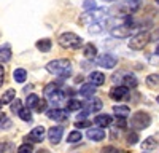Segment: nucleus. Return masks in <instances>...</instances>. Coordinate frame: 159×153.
Listing matches in <instances>:
<instances>
[{
	"instance_id": "obj_1",
	"label": "nucleus",
	"mask_w": 159,
	"mask_h": 153,
	"mask_svg": "<svg viewBox=\"0 0 159 153\" xmlns=\"http://www.w3.org/2000/svg\"><path fill=\"white\" fill-rule=\"evenodd\" d=\"M46 70L57 76H69L72 73V62L69 59H54L46 64Z\"/></svg>"
},
{
	"instance_id": "obj_2",
	"label": "nucleus",
	"mask_w": 159,
	"mask_h": 153,
	"mask_svg": "<svg viewBox=\"0 0 159 153\" xmlns=\"http://www.w3.org/2000/svg\"><path fill=\"white\" fill-rule=\"evenodd\" d=\"M134 30H135V24H134V21H132L130 16H127V18H124V22L123 24L111 27L110 29V34L115 38H126V37L132 35V32H134Z\"/></svg>"
},
{
	"instance_id": "obj_3",
	"label": "nucleus",
	"mask_w": 159,
	"mask_h": 153,
	"mask_svg": "<svg viewBox=\"0 0 159 153\" xmlns=\"http://www.w3.org/2000/svg\"><path fill=\"white\" fill-rule=\"evenodd\" d=\"M57 43L65 49H78L83 45V38L76 34H73V32H64V34L59 35Z\"/></svg>"
},
{
	"instance_id": "obj_4",
	"label": "nucleus",
	"mask_w": 159,
	"mask_h": 153,
	"mask_svg": "<svg viewBox=\"0 0 159 153\" xmlns=\"http://www.w3.org/2000/svg\"><path fill=\"white\" fill-rule=\"evenodd\" d=\"M130 128L132 129H147L151 124V117L147 112H135L130 117Z\"/></svg>"
},
{
	"instance_id": "obj_5",
	"label": "nucleus",
	"mask_w": 159,
	"mask_h": 153,
	"mask_svg": "<svg viewBox=\"0 0 159 153\" xmlns=\"http://www.w3.org/2000/svg\"><path fill=\"white\" fill-rule=\"evenodd\" d=\"M107 15V10L105 8H97V10H92V11H86L84 15H81L80 16V19H78V22L80 24H94V22H100V19Z\"/></svg>"
},
{
	"instance_id": "obj_6",
	"label": "nucleus",
	"mask_w": 159,
	"mask_h": 153,
	"mask_svg": "<svg viewBox=\"0 0 159 153\" xmlns=\"http://www.w3.org/2000/svg\"><path fill=\"white\" fill-rule=\"evenodd\" d=\"M151 42V37L148 32H137L134 37L129 40V48L134 49V51H140L147 46Z\"/></svg>"
},
{
	"instance_id": "obj_7",
	"label": "nucleus",
	"mask_w": 159,
	"mask_h": 153,
	"mask_svg": "<svg viewBox=\"0 0 159 153\" xmlns=\"http://www.w3.org/2000/svg\"><path fill=\"white\" fill-rule=\"evenodd\" d=\"M113 81L116 83H121V86L127 88V89H134L139 86V80L134 73H123V75H115L113 76Z\"/></svg>"
},
{
	"instance_id": "obj_8",
	"label": "nucleus",
	"mask_w": 159,
	"mask_h": 153,
	"mask_svg": "<svg viewBox=\"0 0 159 153\" xmlns=\"http://www.w3.org/2000/svg\"><path fill=\"white\" fill-rule=\"evenodd\" d=\"M46 117L49 120H54V121H59V123H65L69 120V112L65 109H61V107H54L51 110H46Z\"/></svg>"
},
{
	"instance_id": "obj_9",
	"label": "nucleus",
	"mask_w": 159,
	"mask_h": 153,
	"mask_svg": "<svg viewBox=\"0 0 159 153\" xmlns=\"http://www.w3.org/2000/svg\"><path fill=\"white\" fill-rule=\"evenodd\" d=\"M45 128L43 126H37L34 128V129L29 132V136L25 137V140H27V144L29 142H34V144H40V142H43V139H45Z\"/></svg>"
},
{
	"instance_id": "obj_10",
	"label": "nucleus",
	"mask_w": 159,
	"mask_h": 153,
	"mask_svg": "<svg viewBox=\"0 0 159 153\" xmlns=\"http://www.w3.org/2000/svg\"><path fill=\"white\" fill-rule=\"evenodd\" d=\"M64 136V128L62 126H51L48 129V139L52 145H57Z\"/></svg>"
},
{
	"instance_id": "obj_11",
	"label": "nucleus",
	"mask_w": 159,
	"mask_h": 153,
	"mask_svg": "<svg viewBox=\"0 0 159 153\" xmlns=\"http://www.w3.org/2000/svg\"><path fill=\"white\" fill-rule=\"evenodd\" d=\"M97 64L103 69H113V67H116L118 59L113 54H102V56L97 58Z\"/></svg>"
},
{
	"instance_id": "obj_12",
	"label": "nucleus",
	"mask_w": 159,
	"mask_h": 153,
	"mask_svg": "<svg viewBox=\"0 0 159 153\" xmlns=\"http://www.w3.org/2000/svg\"><path fill=\"white\" fill-rule=\"evenodd\" d=\"M127 93H129V89L127 88H124V86H121V85H118V86H113L111 89H110V97L113 99V100H123L126 96H127Z\"/></svg>"
},
{
	"instance_id": "obj_13",
	"label": "nucleus",
	"mask_w": 159,
	"mask_h": 153,
	"mask_svg": "<svg viewBox=\"0 0 159 153\" xmlns=\"http://www.w3.org/2000/svg\"><path fill=\"white\" fill-rule=\"evenodd\" d=\"M88 137L92 142H100V140L107 137V134H105L102 128H88Z\"/></svg>"
},
{
	"instance_id": "obj_14",
	"label": "nucleus",
	"mask_w": 159,
	"mask_h": 153,
	"mask_svg": "<svg viewBox=\"0 0 159 153\" xmlns=\"http://www.w3.org/2000/svg\"><path fill=\"white\" fill-rule=\"evenodd\" d=\"M86 107V110L84 112H88V113H94V112H100L102 110V107H103V102L99 99V97H92V99H89V102L84 105Z\"/></svg>"
},
{
	"instance_id": "obj_15",
	"label": "nucleus",
	"mask_w": 159,
	"mask_h": 153,
	"mask_svg": "<svg viewBox=\"0 0 159 153\" xmlns=\"http://www.w3.org/2000/svg\"><path fill=\"white\" fill-rule=\"evenodd\" d=\"M65 99H67V94H65V91H62V89H57L56 93H52L49 96V100L54 107H59L61 104H64Z\"/></svg>"
},
{
	"instance_id": "obj_16",
	"label": "nucleus",
	"mask_w": 159,
	"mask_h": 153,
	"mask_svg": "<svg viewBox=\"0 0 159 153\" xmlns=\"http://www.w3.org/2000/svg\"><path fill=\"white\" fill-rule=\"evenodd\" d=\"M89 81H91V85L92 86H102L103 83H105V73H102V72H97V70H94V72H91L89 73Z\"/></svg>"
},
{
	"instance_id": "obj_17",
	"label": "nucleus",
	"mask_w": 159,
	"mask_h": 153,
	"mask_svg": "<svg viewBox=\"0 0 159 153\" xmlns=\"http://www.w3.org/2000/svg\"><path fill=\"white\" fill-rule=\"evenodd\" d=\"M94 123L99 128H108V126H111L113 118L110 117V115H107V113H102V115H97V117L94 118Z\"/></svg>"
},
{
	"instance_id": "obj_18",
	"label": "nucleus",
	"mask_w": 159,
	"mask_h": 153,
	"mask_svg": "<svg viewBox=\"0 0 159 153\" xmlns=\"http://www.w3.org/2000/svg\"><path fill=\"white\" fill-rule=\"evenodd\" d=\"M94 93H96V86H92L91 83H84V85H81V88H80V96L81 97L89 99V97L94 96Z\"/></svg>"
},
{
	"instance_id": "obj_19",
	"label": "nucleus",
	"mask_w": 159,
	"mask_h": 153,
	"mask_svg": "<svg viewBox=\"0 0 159 153\" xmlns=\"http://www.w3.org/2000/svg\"><path fill=\"white\" fill-rule=\"evenodd\" d=\"M83 56L86 59H94L97 56V46L92 45V43H86L83 48Z\"/></svg>"
},
{
	"instance_id": "obj_20",
	"label": "nucleus",
	"mask_w": 159,
	"mask_h": 153,
	"mask_svg": "<svg viewBox=\"0 0 159 153\" xmlns=\"http://www.w3.org/2000/svg\"><path fill=\"white\" fill-rule=\"evenodd\" d=\"M11 48H10V45L8 43H5V45H0V62H8V61H11Z\"/></svg>"
},
{
	"instance_id": "obj_21",
	"label": "nucleus",
	"mask_w": 159,
	"mask_h": 153,
	"mask_svg": "<svg viewBox=\"0 0 159 153\" xmlns=\"http://www.w3.org/2000/svg\"><path fill=\"white\" fill-rule=\"evenodd\" d=\"M65 107H67L65 110H69V112H78V110H81L84 107V104L80 99H69Z\"/></svg>"
},
{
	"instance_id": "obj_22",
	"label": "nucleus",
	"mask_w": 159,
	"mask_h": 153,
	"mask_svg": "<svg viewBox=\"0 0 159 153\" xmlns=\"http://www.w3.org/2000/svg\"><path fill=\"white\" fill-rule=\"evenodd\" d=\"M35 46L38 48V51H42V53H48V51L51 49V46H52V42L49 40V38H42V40L37 42Z\"/></svg>"
},
{
	"instance_id": "obj_23",
	"label": "nucleus",
	"mask_w": 159,
	"mask_h": 153,
	"mask_svg": "<svg viewBox=\"0 0 159 153\" xmlns=\"http://www.w3.org/2000/svg\"><path fill=\"white\" fill-rule=\"evenodd\" d=\"M113 112H115L116 117H121V118H127L130 115V109L127 105H115Z\"/></svg>"
},
{
	"instance_id": "obj_24",
	"label": "nucleus",
	"mask_w": 159,
	"mask_h": 153,
	"mask_svg": "<svg viewBox=\"0 0 159 153\" xmlns=\"http://www.w3.org/2000/svg\"><path fill=\"white\" fill-rule=\"evenodd\" d=\"M13 78H15L16 83H24L25 80H27V72H25V69H15Z\"/></svg>"
},
{
	"instance_id": "obj_25",
	"label": "nucleus",
	"mask_w": 159,
	"mask_h": 153,
	"mask_svg": "<svg viewBox=\"0 0 159 153\" xmlns=\"http://www.w3.org/2000/svg\"><path fill=\"white\" fill-rule=\"evenodd\" d=\"M156 147H157V140H156L154 137H151V136L147 137V139L142 142V150H148V151H150V150H154Z\"/></svg>"
},
{
	"instance_id": "obj_26",
	"label": "nucleus",
	"mask_w": 159,
	"mask_h": 153,
	"mask_svg": "<svg viewBox=\"0 0 159 153\" xmlns=\"http://www.w3.org/2000/svg\"><path fill=\"white\" fill-rule=\"evenodd\" d=\"M15 99H16V91H15V89H7V91L3 93V96L0 97L2 104H11Z\"/></svg>"
},
{
	"instance_id": "obj_27",
	"label": "nucleus",
	"mask_w": 159,
	"mask_h": 153,
	"mask_svg": "<svg viewBox=\"0 0 159 153\" xmlns=\"http://www.w3.org/2000/svg\"><path fill=\"white\" fill-rule=\"evenodd\" d=\"M15 151H16V147L13 142H8V140L0 142V153H15Z\"/></svg>"
},
{
	"instance_id": "obj_28",
	"label": "nucleus",
	"mask_w": 159,
	"mask_h": 153,
	"mask_svg": "<svg viewBox=\"0 0 159 153\" xmlns=\"http://www.w3.org/2000/svg\"><path fill=\"white\" fill-rule=\"evenodd\" d=\"M81 139H83V134L80 132L78 129H75V131L69 132V136H67V142H69V144H76V142H80Z\"/></svg>"
},
{
	"instance_id": "obj_29",
	"label": "nucleus",
	"mask_w": 159,
	"mask_h": 153,
	"mask_svg": "<svg viewBox=\"0 0 159 153\" xmlns=\"http://www.w3.org/2000/svg\"><path fill=\"white\" fill-rule=\"evenodd\" d=\"M18 117L22 120V121H25V123H30L32 121V112L29 110V109H21L19 110V113H18Z\"/></svg>"
},
{
	"instance_id": "obj_30",
	"label": "nucleus",
	"mask_w": 159,
	"mask_h": 153,
	"mask_svg": "<svg viewBox=\"0 0 159 153\" xmlns=\"http://www.w3.org/2000/svg\"><path fill=\"white\" fill-rule=\"evenodd\" d=\"M11 124H13V121L7 117L5 113H0V129H10L11 128Z\"/></svg>"
},
{
	"instance_id": "obj_31",
	"label": "nucleus",
	"mask_w": 159,
	"mask_h": 153,
	"mask_svg": "<svg viewBox=\"0 0 159 153\" xmlns=\"http://www.w3.org/2000/svg\"><path fill=\"white\" fill-rule=\"evenodd\" d=\"M38 99H40V97H38L37 94H29V96H27V99H25V105H27L29 110H34V109H35Z\"/></svg>"
},
{
	"instance_id": "obj_32",
	"label": "nucleus",
	"mask_w": 159,
	"mask_h": 153,
	"mask_svg": "<svg viewBox=\"0 0 159 153\" xmlns=\"http://www.w3.org/2000/svg\"><path fill=\"white\" fill-rule=\"evenodd\" d=\"M46 109H48V100L46 99H38V102H37V105H35V112H38V113H43V112H46Z\"/></svg>"
},
{
	"instance_id": "obj_33",
	"label": "nucleus",
	"mask_w": 159,
	"mask_h": 153,
	"mask_svg": "<svg viewBox=\"0 0 159 153\" xmlns=\"http://www.w3.org/2000/svg\"><path fill=\"white\" fill-rule=\"evenodd\" d=\"M57 89H61V88H59V83H49V85L45 88V96L49 97L52 93H56Z\"/></svg>"
},
{
	"instance_id": "obj_34",
	"label": "nucleus",
	"mask_w": 159,
	"mask_h": 153,
	"mask_svg": "<svg viewBox=\"0 0 159 153\" xmlns=\"http://www.w3.org/2000/svg\"><path fill=\"white\" fill-rule=\"evenodd\" d=\"M147 85H148V86H151V88L157 86V85H159V75H156V73L148 75V76H147Z\"/></svg>"
},
{
	"instance_id": "obj_35",
	"label": "nucleus",
	"mask_w": 159,
	"mask_h": 153,
	"mask_svg": "<svg viewBox=\"0 0 159 153\" xmlns=\"http://www.w3.org/2000/svg\"><path fill=\"white\" fill-rule=\"evenodd\" d=\"M83 10H84V11L97 10V3L94 2V0H84V2H83Z\"/></svg>"
},
{
	"instance_id": "obj_36",
	"label": "nucleus",
	"mask_w": 159,
	"mask_h": 153,
	"mask_svg": "<svg viewBox=\"0 0 159 153\" xmlns=\"http://www.w3.org/2000/svg\"><path fill=\"white\" fill-rule=\"evenodd\" d=\"M18 153H34V148H32V145L30 144H27V142H24L22 145H19L18 147V150H16Z\"/></svg>"
},
{
	"instance_id": "obj_37",
	"label": "nucleus",
	"mask_w": 159,
	"mask_h": 153,
	"mask_svg": "<svg viewBox=\"0 0 159 153\" xmlns=\"http://www.w3.org/2000/svg\"><path fill=\"white\" fill-rule=\"evenodd\" d=\"M102 30H103L102 22H94V24L89 26V32H91V34H100Z\"/></svg>"
},
{
	"instance_id": "obj_38",
	"label": "nucleus",
	"mask_w": 159,
	"mask_h": 153,
	"mask_svg": "<svg viewBox=\"0 0 159 153\" xmlns=\"http://www.w3.org/2000/svg\"><path fill=\"white\" fill-rule=\"evenodd\" d=\"M22 109V102H21V99H15V100H13L11 102V112L13 113H19V110Z\"/></svg>"
},
{
	"instance_id": "obj_39",
	"label": "nucleus",
	"mask_w": 159,
	"mask_h": 153,
	"mask_svg": "<svg viewBox=\"0 0 159 153\" xmlns=\"http://www.w3.org/2000/svg\"><path fill=\"white\" fill-rule=\"evenodd\" d=\"M126 142H127L129 145H135V144L139 142V134H137V132H129Z\"/></svg>"
},
{
	"instance_id": "obj_40",
	"label": "nucleus",
	"mask_w": 159,
	"mask_h": 153,
	"mask_svg": "<svg viewBox=\"0 0 159 153\" xmlns=\"http://www.w3.org/2000/svg\"><path fill=\"white\" fill-rule=\"evenodd\" d=\"M89 124H91V121H88V120H76L75 128L76 129H83V128H89Z\"/></svg>"
},
{
	"instance_id": "obj_41",
	"label": "nucleus",
	"mask_w": 159,
	"mask_h": 153,
	"mask_svg": "<svg viewBox=\"0 0 159 153\" xmlns=\"http://www.w3.org/2000/svg\"><path fill=\"white\" fill-rule=\"evenodd\" d=\"M100 153H119V150L115 148V147H111V145H108V147H103L100 150Z\"/></svg>"
},
{
	"instance_id": "obj_42",
	"label": "nucleus",
	"mask_w": 159,
	"mask_h": 153,
	"mask_svg": "<svg viewBox=\"0 0 159 153\" xmlns=\"http://www.w3.org/2000/svg\"><path fill=\"white\" fill-rule=\"evenodd\" d=\"M116 126L118 128H126L127 126V121H126V118H121V117H116Z\"/></svg>"
},
{
	"instance_id": "obj_43",
	"label": "nucleus",
	"mask_w": 159,
	"mask_h": 153,
	"mask_svg": "<svg viewBox=\"0 0 159 153\" xmlns=\"http://www.w3.org/2000/svg\"><path fill=\"white\" fill-rule=\"evenodd\" d=\"M3 81H5V69H3L2 64H0V86L3 85Z\"/></svg>"
},
{
	"instance_id": "obj_44",
	"label": "nucleus",
	"mask_w": 159,
	"mask_h": 153,
	"mask_svg": "<svg viewBox=\"0 0 159 153\" xmlns=\"http://www.w3.org/2000/svg\"><path fill=\"white\" fill-rule=\"evenodd\" d=\"M150 37H151V40H153V42L159 40V27H156V30H154L153 34H150Z\"/></svg>"
},
{
	"instance_id": "obj_45",
	"label": "nucleus",
	"mask_w": 159,
	"mask_h": 153,
	"mask_svg": "<svg viewBox=\"0 0 159 153\" xmlns=\"http://www.w3.org/2000/svg\"><path fill=\"white\" fill-rule=\"evenodd\" d=\"M38 153H51V151H48V150H38Z\"/></svg>"
},
{
	"instance_id": "obj_46",
	"label": "nucleus",
	"mask_w": 159,
	"mask_h": 153,
	"mask_svg": "<svg viewBox=\"0 0 159 153\" xmlns=\"http://www.w3.org/2000/svg\"><path fill=\"white\" fill-rule=\"evenodd\" d=\"M156 54L159 56V46H156Z\"/></svg>"
},
{
	"instance_id": "obj_47",
	"label": "nucleus",
	"mask_w": 159,
	"mask_h": 153,
	"mask_svg": "<svg viewBox=\"0 0 159 153\" xmlns=\"http://www.w3.org/2000/svg\"><path fill=\"white\" fill-rule=\"evenodd\" d=\"M103 2H118V0H103Z\"/></svg>"
},
{
	"instance_id": "obj_48",
	"label": "nucleus",
	"mask_w": 159,
	"mask_h": 153,
	"mask_svg": "<svg viewBox=\"0 0 159 153\" xmlns=\"http://www.w3.org/2000/svg\"><path fill=\"white\" fill-rule=\"evenodd\" d=\"M3 107V104H2V100H0V109H2Z\"/></svg>"
},
{
	"instance_id": "obj_49",
	"label": "nucleus",
	"mask_w": 159,
	"mask_h": 153,
	"mask_svg": "<svg viewBox=\"0 0 159 153\" xmlns=\"http://www.w3.org/2000/svg\"><path fill=\"white\" fill-rule=\"evenodd\" d=\"M156 3H157V5H159V0H156Z\"/></svg>"
},
{
	"instance_id": "obj_50",
	"label": "nucleus",
	"mask_w": 159,
	"mask_h": 153,
	"mask_svg": "<svg viewBox=\"0 0 159 153\" xmlns=\"http://www.w3.org/2000/svg\"><path fill=\"white\" fill-rule=\"evenodd\" d=\"M157 104H159V96H157Z\"/></svg>"
}]
</instances>
